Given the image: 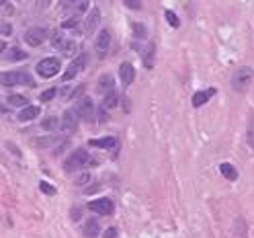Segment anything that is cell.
Wrapping results in <instances>:
<instances>
[{
  "mask_svg": "<svg viewBox=\"0 0 254 238\" xmlns=\"http://www.w3.org/2000/svg\"><path fill=\"white\" fill-rule=\"evenodd\" d=\"M252 78H254V70L250 66L238 68V70L234 72V76H232V88L236 90V93H242V90H246L250 86Z\"/></svg>",
  "mask_w": 254,
  "mask_h": 238,
  "instance_id": "1",
  "label": "cell"
},
{
  "mask_svg": "<svg viewBox=\"0 0 254 238\" xmlns=\"http://www.w3.org/2000/svg\"><path fill=\"white\" fill-rule=\"evenodd\" d=\"M88 160H90L88 152L84 148H78V150H74L70 156H68L64 168H66V173H76V171H80V168H84L88 164Z\"/></svg>",
  "mask_w": 254,
  "mask_h": 238,
  "instance_id": "2",
  "label": "cell"
},
{
  "mask_svg": "<svg viewBox=\"0 0 254 238\" xmlns=\"http://www.w3.org/2000/svg\"><path fill=\"white\" fill-rule=\"evenodd\" d=\"M86 64H88V53L86 52L74 55V60L70 62V66H68V70L62 74V80L68 82V80H72V78H76L86 68Z\"/></svg>",
  "mask_w": 254,
  "mask_h": 238,
  "instance_id": "3",
  "label": "cell"
},
{
  "mask_svg": "<svg viewBox=\"0 0 254 238\" xmlns=\"http://www.w3.org/2000/svg\"><path fill=\"white\" fill-rule=\"evenodd\" d=\"M2 84L4 86H15V84H29L33 86V78L29 76L27 70H8L2 74Z\"/></svg>",
  "mask_w": 254,
  "mask_h": 238,
  "instance_id": "4",
  "label": "cell"
},
{
  "mask_svg": "<svg viewBox=\"0 0 254 238\" xmlns=\"http://www.w3.org/2000/svg\"><path fill=\"white\" fill-rule=\"evenodd\" d=\"M62 72V62L57 58H45L37 64V74L41 78H53Z\"/></svg>",
  "mask_w": 254,
  "mask_h": 238,
  "instance_id": "5",
  "label": "cell"
},
{
  "mask_svg": "<svg viewBox=\"0 0 254 238\" xmlns=\"http://www.w3.org/2000/svg\"><path fill=\"white\" fill-rule=\"evenodd\" d=\"M25 43L31 45V48H39V45L48 39V29H43V27H31L25 31Z\"/></svg>",
  "mask_w": 254,
  "mask_h": 238,
  "instance_id": "6",
  "label": "cell"
},
{
  "mask_svg": "<svg viewBox=\"0 0 254 238\" xmlns=\"http://www.w3.org/2000/svg\"><path fill=\"white\" fill-rule=\"evenodd\" d=\"M76 115L80 119H84V121H90L92 117H95V103H92V99L90 97H82L78 101V105H76Z\"/></svg>",
  "mask_w": 254,
  "mask_h": 238,
  "instance_id": "7",
  "label": "cell"
},
{
  "mask_svg": "<svg viewBox=\"0 0 254 238\" xmlns=\"http://www.w3.org/2000/svg\"><path fill=\"white\" fill-rule=\"evenodd\" d=\"M88 208L95 212V213H101V216H111L115 206H113V201L109 197H101V199H95V201H90L88 203Z\"/></svg>",
  "mask_w": 254,
  "mask_h": 238,
  "instance_id": "8",
  "label": "cell"
},
{
  "mask_svg": "<svg viewBox=\"0 0 254 238\" xmlns=\"http://www.w3.org/2000/svg\"><path fill=\"white\" fill-rule=\"evenodd\" d=\"M109 45H111V33H109V29H102L95 41V50L99 53V58H105L109 53Z\"/></svg>",
  "mask_w": 254,
  "mask_h": 238,
  "instance_id": "9",
  "label": "cell"
},
{
  "mask_svg": "<svg viewBox=\"0 0 254 238\" xmlns=\"http://www.w3.org/2000/svg\"><path fill=\"white\" fill-rule=\"evenodd\" d=\"M62 130L70 135L78 130V115H76V111L74 109H68L64 113V117H62Z\"/></svg>",
  "mask_w": 254,
  "mask_h": 238,
  "instance_id": "10",
  "label": "cell"
},
{
  "mask_svg": "<svg viewBox=\"0 0 254 238\" xmlns=\"http://www.w3.org/2000/svg\"><path fill=\"white\" fill-rule=\"evenodd\" d=\"M99 19H101V10H99V8H92L90 15L84 19V27H82V33H84L86 37L95 33V29H97V25H99Z\"/></svg>",
  "mask_w": 254,
  "mask_h": 238,
  "instance_id": "11",
  "label": "cell"
},
{
  "mask_svg": "<svg viewBox=\"0 0 254 238\" xmlns=\"http://www.w3.org/2000/svg\"><path fill=\"white\" fill-rule=\"evenodd\" d=\"M119 78H121V82L123 86H129L133 82V78H135V68L131 62H123L119 66Z\"/></svg>",
  "mask_w": 254,
  "mask_h": 238,
  "instance_id": "12",
  "label": "cell"
},
{
  "mask_svg": "<svg viewBox=\"0 0 254 238\" xmlns=\"http://www.w3.org/2000/svg\"><path fill=\"white\" fill-rule=\"evenodd\" d=\"M99 93L101 95H111V93H115V80H113V76L111 74H105V76H101L99 78Z\"/></svg>",
  "mask_w": 254,
  "mask_h": 238,
  "instance_id": "13",
  "label": "cell"
},
{
  "mask_svg": "<svg viewBox=\"0 0 254 238\" xmlns=\"http://www.w3.org/2000/svg\"><path fill=\"white\" fill-rule=\"evenodd\" d=\"M92 148H109V150H115L117 148V138H113V135H107V138H101V140H90L88 142Z\"/></svg>",
  "mask_w": 254,
  "mask_h": 238,
  "instance_id": "14",
  "label": "cell"
},
{
  "mask_svg": "<svg viewBox=\"0 0 254 238\" xmlns=\"http://www.w3.org/2000/svg\"><path fill=\"white\" fill-rule=\"evenodd\" d=\"M213 95H215V88H211V86L205 88V90H199V93L193 95V105H195V107H201V105H205Z\"/></svg>",
  "mask_w": 254,
  "mask_h": 238,
  "instance_id": "15",
  "label": "cell"
},
{
  "mask_svg": "<svg viewBox=\"0 0 254 238\" xmlns=\"http://www.w3.org/2000/svg\"><path fill=\"white\" fill-rule=\"evenodd\" d=\"M39 113H41V109L37 105H29V107L19 111V121H33L39 115Z\"/></svg>",
  "mask_w": 254,
  "mask_h": 238,
  "instance_id": "16",
  "label": "cell"
},
{
  "mask_svg": "<svg viewBox=\"0 0 254 238\" xmlns=\"http://www.w3.org/2000/svg\"><path fill=\"white\" fill-rule=\"evenodd\" d=\"M99 232H101L99 220H97V218H88V220L84 222V236H86V238H95V236H99Z\"/></svg>",
  "mask_w": 254,
  "mask_h": 238,
  "instance_id": "17",
  "label": "cell"
},
{
  "mask_svg": "<svg viewBox=\"0 0 254 238\" xmlns=\"http://www.w3.org/2000/svg\"><path fill=\"white\" fill-rule=\"evenodd\" d=\"M6 60L8 62H21V60H27V52H23L19 48H10L6 52Z\"/></svg>",
  "mask_w": 254,
  "mask_h": 238,
  "instance_id": "18",
  "label": "cell"
},
{
  "mask_svg": "<svg viewBox=\"0 0 254 238\" xmlns=\"http://www.w3.org/2000/svg\"><path fill=\"white\" fill-rule=\"evenodd\" d=\"M6 103L8 105H13V107H29V101H27V97L25 95H10L8 99H6Z\"/></svg>",
  "mask_w": 254,
  "mask_h": 238,
  "instance_id": "19",
  "label": "cell"
},
{
  "mask_svg": "<svg viewBox=\"0 0 254 238\" xmlns=\"http://www.w3.org/2000/svg\"><path fill=\"white\" fill-rule=\"evenodd\" d=\"M219 171H222V175H224L228 181H236V179H238V171H236V166H232L229 162H224L222 166H219Z\"/></svg>",
  "mask_w": 254,
  "mask_h": 238,
  "instance_id": "20",
  "label": "cell"
},
{
  "mask_svg": "<svg viewBox=\"0 0 254 238\" xmlns=\"http://www.w3.org/2000/svg\"><path fill=\"white\" fill-rule=\"evenodd\" d=\"M142 58H144L146 68H152L154 66V43H148V48L142 52Z\"/></svg>",
  "mask_w": 254,
  "mask_h": 238,
  "instance_id": "21",
  "label": "cell"
},
{
  "mask_svg": "<svg viewBox=\"0 0 254 238\" xmlns=\"http://www.w3.org/2000/svg\"><path fill=\"white\" fill-rule=\"evenodd\" d=\"M66 41H68V39L64 37L62 31H53V33H51V45H53V48H57L60 52H62L64 45H66Z\"/></svg>",
  "mask_w": 254,
  "mask_h": 238,
  "instance_id": "22",
  "label": "cell"
},
{
  "mask_svg": "<svg viewBox=\"0 0 254 238\" xmlns=\"http://www.w3.org/2000/svg\"><path fill=\"white\" fill-rule=\"evenodd\" d=\"M117 103H119V95H117V90H115V93H111V95L105 97V101H102V107L109 111V109H115V107H117Z\"/></svg>",
  "mask_w": 254,
  "mask_h": 238,
  "instance_id": "23",
  "label": "cell"
},
{
  "mask_svg": "<svg viewBox=\"0 0 254 238\" xmlns=\"http://www.w3.org/2000/svg\"><path fill=\"white\" fill-rule=\"evenodd\" d=\"M131 31H133V39H148V31H146V27L142 25V23H133V27H131Z\"/></svg>",
  "mask_w": 254,
  "mask_h": 238,
  "instance_id": "24",
  "label": "cell"
},
{
  "mask_svg": "<svg viewBox=\"0 0 254 238\" xmlns=\"http://www.w3.org/2000/svg\"><path fill=\"white\" fill-rule=\"evenodd\" d=\"M164 17H166V21L170 23V27H175V29H177V27L180 25V19H178L175 13H172V10H166V13H164Z\"/></svg>",
  "mask_w": 254,
  "mask_h": 238,
  "instance_id": "25",
  "label": "cell"
},
{
  "mask_svg": "<svg viewBox=\"0 0 254 238\" xmlns=\"http://www.w3.org/2000/svg\"><path fill=\"white\" fill-rule=\"evenodd\" d=\"M41 126H43L45 130H55L57 126H60V121H57V117H53V115H50L48 119H45V121L41 123Z\"/></svg>",
  "mask_w": 254,
  "mask_h": 238,
  "instance_id": "26",
  "label": "cell"
},
{
  "mask_svg": "<svg viewBox=\"0 0 254 238\" xmlns=\"http://www.w3.org/2000/svg\"><path fill=\"white\" fill-rule=\"evenodd\" d=\"M74 52H76V43H74L72 39H68V41H66V45L62 48V53H64V55H72Z\"/></svg>",
  "mask_w": 254,
  "mask_h": 238,
  "instance_id": "27",
  "label": "cell"
},
{
  "mask_svg": "<svg viewBox=\"0 0 254 238\" xmlns=\"http://www.w3.org/2000/svg\"><path fill=\"white\" fill-rule=\"evenodd\" d=\"M55 93H57V90L55 88H48V90H43V93H41V103H48V101H51L53 97H55Z\"/></svg>",
  "mask_w": 254,
  "mask_h": 238,
  "instance_id": "28",
  "label": "cell"
},
{
  "mask_svg": "<svg viewBox=\"0 0 254 238\" xmlns=\"http://www.w3.org/2000/svg\"><path fill=\"white\" fill-rule=\"evenodd\" d=\"M78 19L74 17V19H66L64 23H62V29H78Z\"/></svg>",
  "mask_w": 254,
  "mask_h": 238,
  "instance_id": "29",
  "label": "cell"
},
{
  "mask_svg": "<svg viewBox=\"0 0 254 238\" xmlns=\"http://www.w3.org/2000/svg\"><path fill=\"white\" fill-rule=\"evenodd\" d=\"M39 187H41V191H43L45 195H55V189H53L50 183H45V181H41V183H39Z\"/></svg>",
  "mask_w": 254,
  "mask_h": 238,
  "instance_id": "30",
  "label": "cell"
},
{
  "mask_svg": "<svg viewBox=\"0 0 254 238\" xmlns=\"http://www.w3.org/2000/svg\"><path fill=\"white\" fill-rule=\"evenodd\" d=\"M125 6L140 10V8H142V2H140V0H125Z\"/></svg>",
  "mask_w": 254,
  "mask_h": 238,
  "instance_id": "31",
  "label": "cell"
},
{
  "mask_svg": "<svg viewBox=\"0 0 254 238\" xmlns=\"http://www.w3.org/2000/svg\"><path fill=\"white\" fill-rule=\"evenodd\" d=\"M117 236V228H107L105 234H102V238H115Z\"/></svg>",
  "mask_w": 254,
  "mask_h": 238,
  "instance_id": "32",
  "label": "cell"
},
{
  "mask_svg": "<svg viewBox=\"0 0 254 238\" xmlns=\"http://www.w3.org/2000/svg\"><path fill=\"white\" fill-rule=\"evenodd\" d=\"M88 179H90V175H88V173H84V175H80V177H78V183H86Z\"/></svg>",
  "mask_w": 254,
  "mask_h": 238,
  "instance_id": "33",
  "label": "cell"
},
{
  "mask_svg": "<svg viewBox=\"0 0 254 238\" xmlns=\"http://www.w3.org/2000/svg\"><path fill=\"white\" fill-rule=\"evenodd\" d=\"M2 33H4V35H8V33H10V25H8V23H4V25H2Z\"/></svg>",
  "mask_w": 254,
  "mask_h": 238,
  "instance_id": "34",
  "label": "cell"
}]
</instances>
